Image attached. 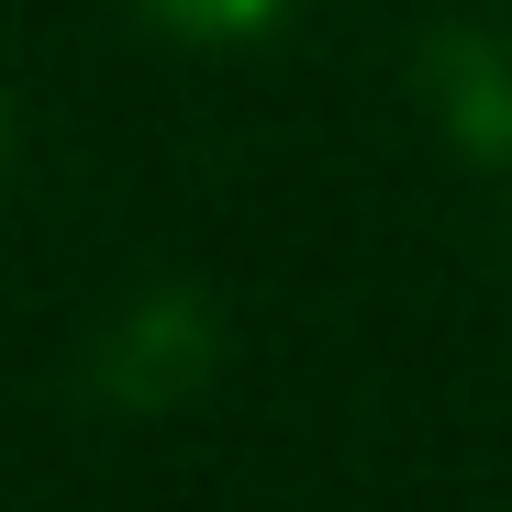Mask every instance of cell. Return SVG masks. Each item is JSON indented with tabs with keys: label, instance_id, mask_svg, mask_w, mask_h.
I'll list each match as a JSON object with an SVG mask.
<instances>
[{
	"label": "cell",
	"instance_id": "cell-1",
	"mask_svg": "<svg viewBox=\"0 0 512 512\" xmlns=\"http://www.w3.org/2000/svg\"><path fill=\"white\" fill-rule=\"evenodd\" d=\"M212 368H223V312H212V290H190V279L134 290V301L90 334V390H101L112 412H179Z\"/></svg>",
	"mask_w": 512,
	"mask_h": 512
},
{
	"label": "cell",
	"instance_id": "cell-3",
	"mask_svg": "<svg viewBox=\"0 0 512 512\" xmlns=\"http://www.w3.org/2000/svg\"><path fill=\"white\" fill-rule=\"evenodd\" d=\"M134 12L167 23V34H190V45H245V34L290 23V0H134Z\"/></svg>",
	"mask_w": 512,
	"mask_h": 512
},
{
	"label": "cell",
	"instance_id": "cell-2",
	"mask_svg": "<svg viewBox=\"0 0 512 512\" xmlns=\"http://www.w3.org/2000/svg\"><path fill=\"white\" fill-rule=\"evenodd\" d=\"M412 78H423V112L446 123L457 156L512 167V34H490V23H435L423 56H412Z\"/></svg>",
	"mask_w": 512,
	"mask_h": 512
}]
</instances>
